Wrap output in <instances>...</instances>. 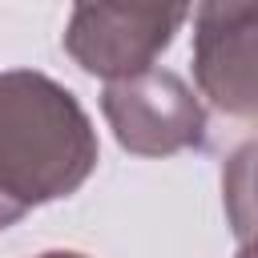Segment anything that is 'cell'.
<instances>
[{"label":"cell","instance_id":"3957f363","mask_svg":"<svg viewBox=\"0 0 258 258\" xmlns=\"http://www.w3.org/2000/svg\"><path fill=\"white\" fill-rule=\"evenodd\" d=\"M185 20V8H113L81 4L64 32V48L85 73L125 81L153 69L149 60L173 40V28Z\"/></svg>","mask_w":258,"mask_h":258},{"label":"cell","instance_id":"277c9868","mask_svg":"<svg viewBox=\"0 0 258 258\" xmlns=\"http://www.w3.org/2000/svg\"><path fill=\"white\" fill-rule=\"evenodd\" d=\"M254 4H206L198 8V81L222 113H254V44H250Z\"/></svg>","mask_w":258,"mask_h":258},{"label":"cell","instance_id":"6da1fadb","mask_svg":"<svg viewBox=\"0 0 258 258\" xmlns=\"http://www.w3.org/2000/svg\"><path fill=\"white\" fill-rule=\"evenodd\" d=\"M93 165L97 133L81 101L44 73H0V230L69 198Z\"/></svg>","mask_w":258,"mask_h":258},{"label":"cell","instance_id":"5b68a950","mask_svg":"<svg viewBox=\"0 0 258 258\" xmlns=\"http://www.w3.org/2000/svg\"><path fill=\"white\" fill-rule=\"evenodd\" d=\"M40 258H81V254H40Z\"/></svg>","mask_w":258,"mask_h":258},{"label":"cell","instance_id":"7a4b0ae2","mask_svg":"<svg viewBox=\"0 0 258 258\" xmlns=\"http://www.w3.org/2000/svg\"><path fill=\"white\" fill-rule=\"evenodd\" d=\"M101 105L117 141L133 153L153 157L206 141V117L185 81L173 73L145 69L125 81H109Z\"/></svg>","mask_w":258,"mask_h":258}]
</instances>
